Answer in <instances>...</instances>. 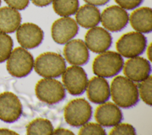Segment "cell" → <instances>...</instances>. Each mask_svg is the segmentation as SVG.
I'll use <instances>...</instances> for the list:
<instances>
[{"mask_svg": "<svg viewBox=\"0 0 152 135\" xmlns=\"http://www.w3.org/2000/svg\"><path fill=\"white\" fill-rule=\"evenodd\" d=\"M0 134H18V133L9 129L0 128Z\"/></svg>", "mask_w": 152, "mask_h": 135, "instance_id": "cell-32", "label": "cell"}, {"mask_svg": "<svg viewBox=\"0 0 152 135\" xmlns=\"http://www.w3.org/2000/svg\"><path fill=\"white\" fill-rule=\"evenodd\" d=\"M52 134L54 135H62V134H65V135H71V134H74V133L68 129H65L64 128H58L55 129L54 131H53Z\"/></svg>", "mask_w": 152, "mask_h": 135, "instance_id": "cell-29", "label": "cell"}, {"mask_svg": "<svg viewBox=\"0 0 152 135\" xmlns=\"http://www.w3.org/2000/svg\"><path fill=\"white\" fill-rule=\"evenodd\" d=\"M35 71L45 78H55L62 75L66 69L64 58L56 52H47L39 55L34 62Z\"/></svg>", "mask_w": 152, "mask_h": 135, "instance_id": "cell-2", "label": "cell"}, {"mask_svg": "<svg viewBox=\"0 0 152 135\" xmlns=\"http://www.w3.org/2000/svg\"><path fill=\"white\" fill-rule=\"evenodd\" d=\"M110 135H133L136 134L134 127L128 123L118 124L109 133Z\"/></svg>", "mask_w": 152, "mask_h": 135, "instance_id": "cell-26", "label": "cell"}, {"mask_svg": "<svg viewBox=\"0 0 152 135\" xmlns=\"http://www.w3.org/2000/svg\"><path fill=\"white\" fill-rule=\"evenodd\" d=\"M75 18L80 26L86 29H90L100 23V12L94 5L86 4L78 9Z\"/></svg>", "mask_w": 152, "mask_h": 135, "instance_id": "cell-19", "label": "cell"}, {"mask_svg": "<svg viewBox=\"0 0 152 135\" xmlns=\"http://www.w3.org/2000/svg\"><path fill=\"white\" fill-rule=\"evenodd\" d=\"M112 40L110 34L101 27L90 28L85 35L87 47L95 53H102L107 50L112 44Z\"/></svg>", "mask_w": 152, "mask_h": 135, "instance_id": "cell-13", "label": "cell"}, {"mask_svg": "<svg viewBox=\"0 0 152 135\" xmlns=\"http://www.w3.org/2000/svg\"><path fill=\"white\" fill-rule=\"evenodd\" d=\"M1 0H0V5H1Z\"/></svg>", "mask_w": 152, "mask_h": 135, "instance_id": "cell-34", "label": "cell"}, {"mask_svg": "<svg viewBox=\"0 0 152 135\" xmlns=\"http://www.w3.org/2000/svg\"><path fill=\"white\" fill-rule=\"evenodd\" d=\"M19 44L26 49H33L38 46L43 39V32L37 25L31 23H25L20 26L16 33Z\"/></svg>", "mask_w": 152, "mask_h": 135, "instance_id": "cell-12", "label": "cell"}, {"mask_svg": "<svg viewBox=\"0 0 152 135\" xmlns=\"http://www.w3.org/2000/svg\"><path fill=\"white\" fill-rule=\"evenodd\" d=\"M37 98L48 104H55L61 101L65 96L63 84L58 80L51 78L40 79L36 84Z\"/></svg>", "mask_w": 152, "mask_h": 135, "instance_id": "cell-7", "label": "cell"}, {"mask_svg": "<svg viewBox=\"0 0 152 135\" xmlns=\"http://www.w3.org/2000/svg\"><path fill=\"white\" fill-rule=\"evenodd\" d=\"M123 66V71L125 77L135 82L144 80L151 73V65L149 61L138 56L127 60Z\"/></svg>", "mask_w": 152, "mask_h": 135, "instance_id": "cell-14", "label": "cell"}, {"mask_svg": "<svg viewBox=\"0 0 152 135\" xmlns=\"http://www.w3.org/2000/svg\"><path fill=\"white\" fill-rule=\"evenodd\" d=\"M100 21L106 30L116 32L122 30L127 25L129 15L120 6L112 5L103 11L100 14Z\"/></svg>", "mask_w": 152, "mask_h": 135, "instance_id": "cell-9", "label": "cell"}, {"mask_svg": "<svg viewBox=\"0 0 152 135\" xmlns=\"http://www.w3.org/2000/svg\"><path fill=\"white\" fill-rule=\"evenodd\" d=\"M147 54V56H148V57L149 60H151V45H150L148 46Z\"/></svg>", "mask_w": 152, "mask_h": 135, "instance_id": "cell-33", "label": "cell"}, {"mask_svg": "<svg viewBox=\"0 0 152 135\" xmlns=\"http://www.w3.org/2000/svg\"><path fill=\"white\" fill-rule=\"evenodd\" d=\"M21 17L14 8L4 7L0 8V31L7 33L14 32L20 26Z\"/></svg>", "mask_w": 152, "mask_h": 135, "instance_id": "cell-20", "label": "cell"}, {"mask_svg": "<svg viewBox=\"0 0 152 135\" xmlns=\"http://www.w3.org/2000/svg\"><path fill=\"white\" fill-rule=\"evenodd\" d=\"M62 82L72 95H80L87 88L88 79L83 68L79 66H70L65 69L62 74Z\"/></svg>", "mask_w": 152, "mask_h": 135, "instance_id": "cell-8", "label": "cell"}, {"mask_svg": "<svg viewBox=\"0 0 152 135\" xmlns=\"http://www.w3.org/2000/svg\"><path fill=\"white\" fill-rule=\"evenodd\" d=\"M87 95L93 103L101 104L106 102L110 97V87L107 81L102 77H92L87 86Z\"/></svg>", "mask_w": 152, "mask_h": 135, "instance_id": "cell-17", "label": "cell"}, {"mask_svg": "<svg viewBox=\"0 0 152 135\" xmlns=\"http://www.w3.org/2000/svg\"><path fill=\"white\" fill-rule=\"evenodd\" d=\"M146 46V37L138 32H131L123 34L116 43L119 54L126 58L139 56L144 51Z\"/></svg>", "mask_w": 152, "mask_h": 135, "instance_id": "cell-5", "label": "cell"}, {"mask_svg": "<svg viewBox=\"0 0 152 135\" xmlns=\"http://www.w3.org/2000/svg\"><path fill=\"white\" fill-rule=\"evenodd\" d=\"M150 75L146 79L141 81L138 85V90L141 98L147 105H151V86L152 80Z\"/></svg>", "mask_w": 152, "mask_h": 135, "instance_id": "cell-24", "label": "cell"}, {"mask_svg": "<svg viewBox=\"0 0 152 135\" xmlns=\"http://www.w3.org/2000/svg\"><path fill=\"white\" fill-rule=\"evenodd\" d=\"M34 66L32 55L22 47L15 48L10 54L7 62L8 73L15 77H23L27 76Z\"/></svg>", "mask_w": 152, "mask_h": 135, "instance_id": "cell-4", "label": "cell"}, {"mask_svg": "<svg viewBox=\"0 0 152 135\" xmlns=\"http://www.w3.org/2000/svg\"><path fill=\"white\" fill-rule=\"evenodd\" d=\"M64 48V55L70 64L82 65L86 64L89 59L87 47L81 39L69 40Z\"/></svg>", "mask_w": 152, "mask_h": 135, "instance_id": "cell-15", "label": "cell"}, {"mask_svg": "<svg viewBox=\"0 0 152 135\" xmlns=\"http://www.w3.org/2000/svg\"><path fill=\"white\" fill-rule=\"evenodd\" d=\"M30 0H4L10 7L15 10H24L28 5Z\"/></svg>", "mask_w": 152, "mask_h": 135, "instance_id": "cell-28", "label": "cell"}, {"mask_svg": "<svg viewBox=\"0 0 152 135\" xmlns=\"http://www.w3.org/2000/svg\"><path fill=\"white\" fill-rule=\"evenodd\" d=\"M22 114V105L18 98L11 92L0 93V120L12 123Z\"/></svg>", "mask_w": 152, "mask_h": 135, "instance_id": "cell-10", "label": "cell"}, {"mask_svg": "<svg viewBox=\"0 0 152 135\" xmlns=\"http://www.w3.org/2000/svg\"><path fill=\"white\" fill-rule=\"evenodd\" d=\"M143 0H115V1L124 9L133 10L138 7Z\"/></svg>", "mask_w": 152, "mask_h": 135, "instance_id": "cell-27", "label": "cell"}, {"mask_svg": "<svg viewBox=\"0 0 152 135\" xmlns=\"http://www.w3.org/2000/svg\"><path fill=\"white\" fill-rule=\"evenodd\" d=\"M53 125L48 119L37 118L27 125V134L29 135H50L53 133Z\"/></svg>", "mask_w": 152, "mask_h": 135, "instance_id": "cell-21", "label": "cell"}, {"mask_svg": "<svg viewBox=\"0 0 152 135\" xmlns=\"http://www.w3.org/2000/svg\"><path fill=\"white\" fill-rule=\"evenodd\" d=\"M31 2L37 7H45L53 2V0H31Z\"/></svg>", "mask_w": 152, "mask_h": 135, "instance_id": "cell-30", "label": "cell"}, {"mask_svg": "<svg viewBox=\"0 0 152 135\" xmlns=\"http://www.w3.org/2000/svg\"><path fill=\"white\" fill-rule=\"evenodd\" d=\"M94 117L100 125L113 127L120 123L122 119V114L116 105L105 102L97 107Z\"/></svg>", "mask_w": 152, "mask_h": 135, "instance_id": "cell-16", "label": "cell"}, {"mask_svg": "<svg viewBox=\"0 0 152 135\" xmlns=\"http://www.w3.org/2000/svg\"><path fill=\"white\" fill-rule=\"evenodd\" d=\"M132 27L141 33L152 30V11L151 8L144 7L136 9L129 18Z\"/></svg>", "mask_w": 152, "mask_h": 135, "instance_id": "cell-18", "label": "cell"}, {"mask_svg": "<svg viewBox=\"0 0 152 135\" xmlns=\"http://www.w3.org/2000/svg\"><path fill=\"white\" fill-rule=\"evenodd\" d=\"M86 3L94 5V6H100L106 4L109 2V0H84Z\"/></svg>", "mask_w": 152, "mask_h": 135, "instance_id": "cell-31", "label": "cell"}, {"mask_svg": "<svg viewBox=\"0 0 152 135\" xmlns=\"http://www.w3.org/2000/svg\"><path fill=\"white\" fill-rule=\"evenodd\" d=\"M78 31L77 23L72 18L64 17L55 20L51 27V35L58 44H65L76 36Z\"/></svg>", "mask_w": 152, "mask_h": 135, "instance_id": "cell-11", "label": "cell"}, {"mask_svg": "<svg viewBox=\"0 0 152 135\" xmlns=\"http://www.w3.org/2000/svg\"><path fill=\"white\" fill-rule=\"evenodd\" d=\"M13 41L8 34L0 32V62L6 61L12 49Z\"/></svg>", "mask_w": 152, "mask_h": 135, "instance_id": "cell-23", "label": "cell"}, {"mask_svg": "<svg viewBox=\"0 0 152 135\" xmlns=\"http://www.w3.org/2000/svg\"><path fill=\"white\" fill-rule=\"evenodd\" d=\"M110 91L112 100L119 107L128 108L138 102L137 86L126 77H116L111 83Z\"/></svg>", "mask_w": 152, "mask_h": 135, "instance_id": "cell-1", "label": "cell"}, {"mask_svg": "<svg viewBox=\"0 0 152 135\" xmlns=\"http://www.w3.org/2000/svg\"><path fill=\"white\" fill-rule=\"evenodd\" d=\"M123 65L124 60L119 53L104 51L94 58L92 68L95 75L102 77H111L118 74Z\"/></svg>", "mask_w": 152, "mask_h": 135, "instance_id": "cell-3", "label": "cell"}, {"mask_svg": "<svg viewBox=\"0 0 152 135\" xmlns=\"http://www.w3.org/2000/svg\"><path fill=\"white\" fill-rule=\"evenodd\" d=\"M78 6V0H53L55 12L62 17H68L75 14Z\"/></svg>", "mask_w": 152, "mask_h": 135, "instance_id": "cell-22", "label": "cell"}, {"mask_svg": "<svg viewBox=\"0 0 152 135\" xmlns=\"http://www.w3.org/2000/svg\"><path fill=\"white\" fill-rule=\"evenodd\" d=\"M78 134L81 135H104L106 134V131L99 124L94 123H86V124L83 125L82 127L79 131Z\"/></svg>", "mask_w": 152, "mask_h": 135, "instance_id": "cell-25", "label": "cell"}, {"mask_svg": "<svg viewBox=\"0 0 152 135\" xmlns=\"http://www.w3.org/2000/svg\"><path fill=\"white\" fill-rule=\"evenodd\" d=\"M92 109L84 98H77L69 102L64 109L66 122L73 127H80L91 118Z\"/></svg>", "mask_w": 152, "mask_h": 135, "instance_id": "cell-6", "label": "cell"}]
</instances>
